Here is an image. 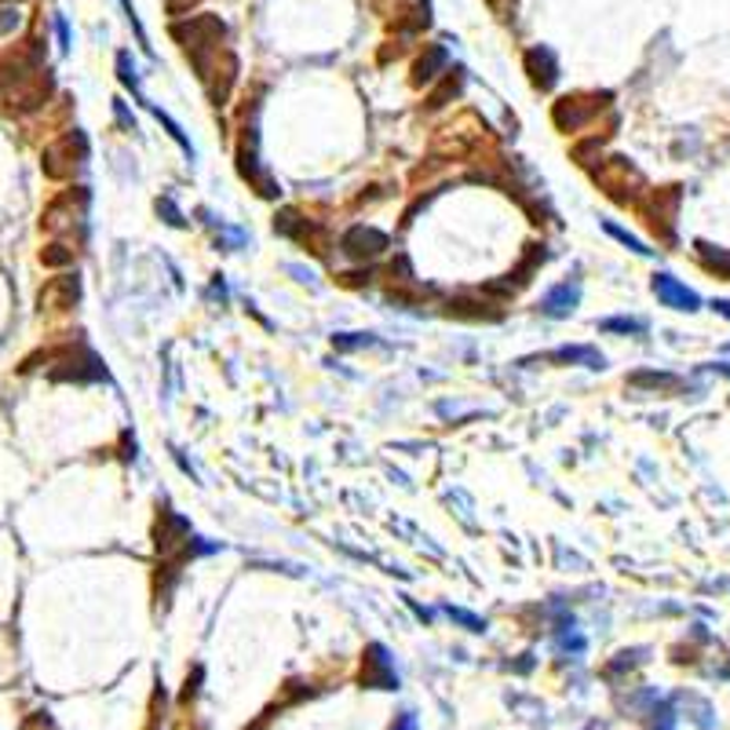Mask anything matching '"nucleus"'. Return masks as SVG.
I'll use <instances>...</instances> for the list:
<instances>
[{
	"label": "nucleus",
	"mask_w": 730,
	"mask_h": 730,
	"mask_svg": "<svg viewBox=\"0 0 730 730\" xmlns=\"http://www.w3.org/2000/svg\"><path fill=\"white\" fill-rule=\"evenodd\" d=\"M632 209L639 212V220L646 223V231L657 237V242H672L676 237V215H679V187H661V190H643Z\"/></svg>",
	"instance_id": "obj_2"
},
{
	"label": "nucleus",
	"mask_w": 730,
	"mask_h": 730,
	"mask_svg": "<svg viewBox=\"0 0 730 730\" xmlns=\"http://www.w3.org/2000/svg\"><path fill=\"white\" fill-rule=\"evenodd\" d=\"M591 179L618 204H635L646 190L643 173H639L629 157H607V162H599V168H591Z\"/></svg>",
	"instance_id": "obj_1"
},
{
	"label": "nucleus",
	"mask_w": 730,
	"mask_h": 730,
	"mask_svg": "<svg viewBox=\"0 0 730 730\" xmlns=\"http://www.w3.org/2000/svg\"><path fill=\"white\" fill-rule=\"evenodd\" d=\"M610 102H613L610 91H574V96H563L552 107V121L558 132H580L602 110H610Z\"/></svg>",
	"instance_id": "obj_3"
},
{
	"label": "nucleus",
	"mask_w": 730,
	"mask_h": 730,
	"mask_svg": "<svg viewBox=\"0 0 730 730\" xmlns=\"http://www.w3.org/2000/svg\"><path fill=\"white\" fill-rule=\"evenodd\" d=\"M22 730H55L52 720H44V716H33V720L22 723Z\"/></svg>",
	"instance_id": "obj_25"
},
{
	"label": "nucleus",
	"mask_w": 730,
	"mask_h": 730,
	"mask_svg": "<svg viewBox=\"0 0 730 730\" xmlns=\"http://www.w3.org/2000/svg\"><path fill=\"white\" fill-rule=\"evenodd\" d=\"M442 74H446V48H439V44H428V52L413 63V77H409V81H413L417 88H424L431 81H439Z\"/></svg>",
	"instance_id": "obj_12"
},
{
	"label": "nucleus",
	"mask_w": 730,
	"mask_h": 730,
	"mask_svg": "<svg viewBox=\"0 0 730 730\" xmlns=\"http://www.w3.org/2000/svg\"><path fill=\"white\" fill-rule=\"evenodd\" d=\"M698 256H701V267H705V270H712L716 278L730 281V253H727V248H716V245L698 242Z\"/></svg>",
	"instance_id": "obj_15"
},
{
	"label": "nucleus",
	"mask_w": 730,
	"mask_h": 730,
	"mask_svg": "<svg viewBox=\"0 0 730 730\" xmlns=\"http://www.w3.org/2000/svg\"><path fill=\"white\" fill-rule=\"evenodd\" d=\"M88 162V140L85 132L77 129H66L59 140H52L44 146V176L48 179H70L77 168Z\"/></svg>",
	"instance_id": "obj_4"
},
{
	"label": "nucleus",
	"mask_w": 730,
	"mask_h": 730,
	"mask_svg": "<svg viewBox=\"0 0 730 730\" xmlns=\"http://www.w3.org/2000/svg\"><path fill=\"white\" fill-rule=\"evenodd\" d=\"M486 4L497 11V19H511V11H516L519 0H486Z\"/></svg>",
	"instance_id": "obj_22"
},
{
	"label": "nucleus",
	"mask_w": 730,
	"mask_h": 730,
	"mask_svg": "<svg viewBox=\"0 0 730 730\" xmlns=\"http://www.w3.org/2000/svg\"><path fill=\"white\" fill-rule=\"evenodd\" d=\"M15 26H19L15 11H0V33H8V30H15Z\"/></svg>",
	"instance_id": "obj_24"
},
{
	"label": "nucleus",
	"mask_w": 730,
	"mask_h": 730,
	"mask_svg": "<svg viewBox=\"0 0 730 730\" xmlns=\"http://www.w3.org/2000/svg\"><path fill=\"white\" fill-rule=\"evenodd\" d=\"M362 687H376V690H395L398 687L395 665H391V657H387L384 646L373 643L362 654Z\"/></svg>",
	"instance_id": "obj_8"
},
{
	"label": "nucleus",
	"mask_w": 730,
	"mask_h": 730,
	"mask_svg": "<svg viewBox=\"0 0 730 730\" xmlns=\"http://www.w3.org/2000/svg\"><path fill=\"white\" fill-rule=\"evenodd\" d=\"M548 362H585L588 369H602V355L591 347H563L555 355H548Z\"/></svg>",
	"instance_id": "obj_16"
},
{
	"label": "nucleus",
	"mask_w": 730,
	"mask_h": 730,
	"mask_svg": "<svg viewBox=\"0 0 730 730\" xmlns=\"http://www.w3.org/2000/svg\"><path fill=\"white\" fill-rule=\"evenodd\" d=\"M333 344H336V351H355V347H369V344H373V336H362V333H344V336H336Z\"/></svg>",
	"instance_id": "obj_20"
},
{
	"label": "nucleus",
	"mask_w": 730,
	"mask_h": 730,
	"mask_svg": "<svg viewBox=\"0 0 730 730\" xmlns=\"http://www.w3.org/2000/svg\"><path fill=\"white\" fill-rule=\"evenodd\" d=\"M387 245H391V237H387L384 231H376V226H351V231L344 234V242H340V248H344V256L358 259V264H365V259H376L380 253H387Z\"/></svg>",
	"instance_id": "obj_7"
},
{
	"label": "nucleus",
	"mask_w": 730,
	"mask_h": 730,
	"mask_svg": "<svg viewBox=\"0 0 730 730\" xmlns=\"http://www.w3.org/2000/svg\"><path fill=\"white\" fill-rule=\"evenodd\" d=\"M607 234H613V237H618V242H621V245H629V248H632V253H639V256H650V248H646L643 242H639V237H632L629 231H621V226H613V223H607Z\"/></svg>",
	"instance_id": "obj_19"
},
{
	"label": "nucleus",
	"mask_w": 730,
	"mask_h": 730,
	"mask_svg": "<svg viewBox=\"0 0 730 730\" xmlns=\"http://www.w3.org/2000/svg\"><path fill=\"white\" fill-rule=\"evenodd\" d=\"M461 88H464V70H446V77H442V85L428 96V110L446 107L450 99L461 96Z\"/></svg>",
	"instance_id": "obj_14"
},
{
	"label": "nucleus",
	"mask_w": 730,
	"mask_h": 730,
	"mask_svg": "<svg viewBox=\"0 0 730 730\" xmlns=\"http://www.w3.org/2000/svg\"><path fill=\"white\" fill-rule=\"evenodd\" d=\"M198 0H165V8H168V15H182V11H190Z\"/></svg>",
	"instance_id": "obj_23"
},
{
	"label": "nucleus",
	"mask_w": 730,
	"mask_h": 730,
	"mask_svg": "<svg viewBox=\"0 0 730 730\" xmlns=\"http://www.w3.org/2000/svg\"><path fill=\"white\" fill-rule=\"evenodd\" d=\"M577 296H580V292H577V285L563 281V285H555V289L541 300V311H544L548 318H566V314L577 307Z\"/></svg>",
	"instance_id": "obj_13"
},
{
	"label": "nucleus",
	"mask_w": 730,
	"mask_h": 730,
	"mask_svg": "<svg viewBox=\"0 0 730 730\" xmlns=\"http://www.w3.org/2000/svg\"><path fill=\"white\" fill-rule=\"evenodd\" d=\"M41 264H48V267L74 264V248H70V245H48V248L41 253Z\"/></svg>",
	"instance_id": "obj_18"
},
{
	"label": "nucleus",
	"mask_w": 730,
	"mask_h": 730,
	"mask_svg": "<svg viewBox=\"0 0 730 730\" xmlns=\"http://www.w3.org/2000/svg\"><path fill=\"white\" fill-rule=\"evenodd\" d=\"M77 296H81V281H77V274H63V278H52L48 285H44L37 303H41V311L59 314V311H70V307L77 303Z\"/></svg>",
	"instance_id": "obj_9"
},
{
	"label": "nucleus",
	"mask_w": 730,
	"mask_h": 730,
	"mask_svg": "<svg viewBox=\"0 0 730 730\" xmlns=\"http://www.w3.org/2000/svg\"><path fill=\"white\" fill-rule=\"evenodd\" d=\"M527 74H530V85L538 88V91H548L555 81H558V63H555V55H552V48H530L527 52Z\"/></svg>",
	"instance_id": "obj_11"
},
{
	"label": "nucleus",
	"mask_w": 730,
	"mask_h": 730,
	"mask_svg": "<svg viewBox=\"0 0 730 730\" xmlns=\"http://www.w3.org/2000/svg\"><path fill=\"white\" fill-rule=\"evenodd\" d=\"M450 618H453V621H461V624H467V629H472V632H483V629H486L483 621L472 618V613H464V610H453V607H450Z\"/></svg>",
	"instance_id": "obj_21"
},
{
	"label": "nucleus",
	"mask_w": 730,
	"mask_h": 730,
	"mask_svg": "<svg viewBox=\"0 0 730 730\" xmlns=\"http://www.w3.org/2000/svg\"><path fill=\"white\" fill-rule=\"evenodd\" d=\"M52 88H55V81L48 70H33L26 77H19V81H11L8 96H4L8 113H37L41 107H48Z\"/></svg>",
	"instance_id": "obj_6"
},
{
	"label": "nucleus",
	"mask_w": 730,
	"mask_h": 730,
	"mask_svg": "<svg viewBox=\"0 0 730 730\" xmlns=\"http://www.w3.org/2000/svg\"><path fill=\"white\" fill-rule=\"evenodd\" d=\"M654 296L665 307H672V311H698L701 307L698 292L687 289L683 281H676L672 274H654Z\"/></svg>",
	"instance_id": "obj_10"
},
{
	"label": "nucleus",
	"mask_w": 730,
	"mask_h": 730,
	"mask_svg": "<svg viewBox=\"0 0 730 730\" xmlns=\"http://www.w3.org/2000/svg\"><path fill=\"white\" fill-rule=\"evenodd\" d=\"M85 212H88V190L70 187V190H63L48 209H44L41 226L48 234H66V231H74V226L85 223Z\"/></svg>",
	"instance_id": "obj_5"
},
{
	"label": "nucleus",
	"mask_w": 730,
	"mask_h": 730,
	"mask_svg": "<svg viewBox=\"0 0 730 730\" xmlns=\"http://www.w3.org/2000/svg\"><path fill=\"white\" fill-rule=\"evenodd\" d=\"M599 329L602 333H646V322H639V318H610Z\"/></svg>",
	"instance_id": "obj_17"
}]
</instances>
